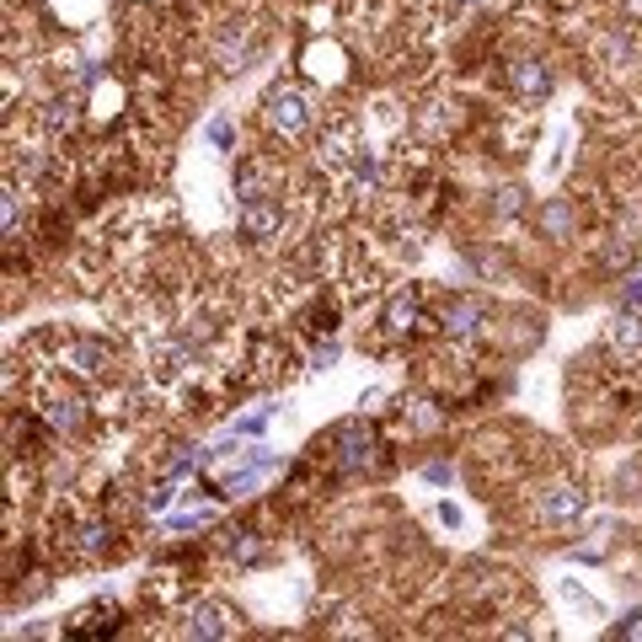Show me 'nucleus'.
Wrapping results in <instances>:
<instances>
[{
    "label": "nucleus",
    "mask_w": 642,
    "mask_h": 642,
    "mask_svg": "<svg viewBox=\"0 0 642 642\" xmlns=\"http://www.w3.org/2000/svg\"><path fill=\"white\" fill-rule=\"evenodd\" d=\"M32 401H38V418L64 434V439H75V434H86L92 424V401L81 397L70 380H64V369H38V380H32Z\"/></svg>",
    "instance_id": "obj_1"
},
{
    "label": "nucleus",
    "mask_w": 642,
    "mask_h": 642,
    "mask_svg": "<svg viewBox=\"0 0 642 642\" xmlns=\"http://www.w3.org/2000/svg\"><path fill=\"white\" fill-rule=\"evenodd\" d=\"M54 541H60V551L70 562H102V557L119 551V524L108 520L102 509H70Z\"/></svg>",
    "instance_id": "obj_2"
},
{
    "label": "nucleus",
    "mask_w": 642,
    "mask_h": 642,
    "mask_svg": "<svg viewBox=\"0 0 642 642\" xmlns=\"http://www.w3.org/2000/svg\"><path fill=\"white\" fill-rule=\"evenodd\" d=\"M327 460H333L337 477H359L380 460V434L365 424V418H348L327 434Z\"/></svg>",
    "instance_id": "obj_3"
},
{
    "label": "nucleus",
    "mask_w": 642,
    "mask_h": 642,
    "mask_svg": "<svg viewBox=\"0 0 642 642\" xmlns=\"http://www.w3.org/2000/svg\"><path fill=\"white\" fill-rule=\"evenodd\" d=\"M54 365L75 380H108L113 375V343L108 337H92V333H64L60 348H54Z\"/></svg>",
    "instance_id": "obj_4"
},
{
    "label": "nucleus",
    "mask_w": 642,
    "mask_h": 642,
    "mask_svg": "<svg viewBox=\"0 0 642 642\" xmlns=\"http://www.w3.org/2000/svg\"><path fill=\"white\" fill-rule=\"evenodd\" d=\"M263 123L274 129L278 140H300L310 123H316V108H310V96L300 86H289V81H278L263 92Z\"/></svg>",
    "instance_id": "obj_5"
},
{
    "label": "nucleus",
    "mask_w": 642,
    "mask_h": 642,
    "mask_svg": "<svg viewBox=\"0 0 642 642\" xmlns=\"http://www.w3.org/2000/svg\"><path fill=\"white\" fill-rule=\"evenodd\" d=\"M289 187L284 177V161L278 155H246L236 161V172H231V193H236V204H252V198H278Z\"/></svg>",
    "instance_id": "obj_6"
},
{
    "label": "nucleus",
    "mask_w": 642,
    "mask_h": 642,
    "mask_svg": "<svg viewBox=\"0 0 642 642\" xmlns=\"http://www.w3.org/2000/svg\"><path fill=\"white\" fill-rule=\"evenodd\" d=\"M236 225H242L246 242L274 246L284 231H289V193L278 198H252V204H236Z\"/></svg>",
    "instance_id": "obj_7"
},
{
    "label": "nucleus",
    "mask_w": 642,
    "mask_h": 642,
    "mask_svg": "<svg viewBox=\"0 0 642 642\" xmlns=\"http://www.w3.org/2000/svg\"><path fill=\"white\" fill-rule=\"evenodd\" d=\"M583 509H589V492H583L579 482H551V488H541V498H536V520L551 524V530L579 524Z\"/></svg>",
    "instance_id": "obj_8"
},
{
    "label": "nucleus",
    "mask_w": 642,
    "mask_h": 642,
    "mask_svg": "<svg viewBox=\"0 0 642 642\" xmlns=\"http://www.w3.org/2000/svg\"><path fill=\"white\" fill-rule=\"evenodd\" d=\"M236 626H242V615L231 611V605H220V600H193L183 611V638H236Z\"/></svg>",
    "instance_id": "obj_9"
},
{
    "label": "nucleus",
    "mask_w": 642,
    "mask_h": 642,
    "mask_svg": "<svg viewBox=\"0 0 642 642\" xmlns=\"http://www.w3.org/2000/svg\"><path fill=\"white\" fill-rule=\"evenodd\" d=\"M605 348H611L615 369H638L642 365V316L632 306H621L605 327Z\"/></svg>",
    "instance_id": "obj_10"
},
{
    "label": "nucleus",
    "mask_w": 642,
    "mask_h": 642,
    "mask_svg": "<svg viewBox=\"0 0 642 642\" xmlns=\"http://www.w3.org/2000/svg\"><path fill=\"white\" fill-rule=\"evenodd\" d=\"M482 322H488V300L482 295H456L450 306L439 310V327L450 343H471V337L482 333Z\"/></svg>",
    "instance_id": "obj_11"
},
{
    "label": "nucleus",
    "mask_w": 642,
    "mask_h": 642,
    "mask_svg": "<svg viewBox=\"0 0 642 642\" xmlns=\"http://www.w3.org/2000/svg\"><path fill=\"white\" fill-rule=\"evenodd\" d=\"M38 129L49 134V145H64V134H75V129H81V92L49 96V102L38 108Z\"/></svg>",
    "instance_id": "obj_12"
},
{
    "label": "nucleus",
    "mask_w": 642,
    "mask_h": 642,
    "mask_svg": "<svg viewBox=\"0 0 642 642\" xmlns=\"http://www.w3.org/2000/svg\"><path fill=\"white\" fill-rule=\"evenodd\" d=\"M509 92L520 96L524 108L547 102V96H551V70L541 60H514V64H509Z\"/></svg>",
    "instance_id": "obj_13"
},
{
    "label": "nucleus",
    "mask_w": 642,
    "mask_h": 642,
    "mask_svg": "<svg viewBox=\"0 0 642 642\" xmlns=\"http://www.w3.org/2000/svg\"><path fill=\"white\" fill-rule=\"evenodd\" d=\"M123 611L113 605V600H96V605H81V611L64 621V632L70 638H102V632H119Z\"/></svg>",
    "instance_id": "obj_14"
},
{
    "label": "nucleus",
    "mask_w": 642,
    "mask_h": 642,
    "mask_svg": "<svg viewBox=\"0 0 642 642\" xmlns=\"http://www.w3.org/2000/svg\"><path fill=\"white\" fill-rule=\"evenodd\" d=\"M424 295L418 289H407V295H397L391 306H386V333L391 337H418L424 333Z\"/></svg>",
    "instance_id": "obj_15"
},
{
    "label": "nucleus",
    "mask_w": 642,
    "mask_h": 642,
    "mask_svg": "<svg viewBox=\"0 0 642 642\" xmlns=\"http://www.w3.org/2000/svg\"><path fill=\"white\" fill-rule=\"evenodd\" d=\"M268 557V541L257 536V530H231L225 536V562H236V568H257Z\"/></svg>",
    "instance_id": "obj_16"
},
{
    "label": "nucleus",
    "mask_w": 642,
    "mask_h": 642,
    "mask_svg": "<svg viewBox=\"0 0 642 642\" xmlns=\"http://www.w3.org/2000/svg\"><path fill=\"white\" fill-rule=\"evenodd\" d=\"M541 231H547L551 242H562V236L573 231V204H568V198L547 204V210H541Z\"/></svg>",
    "instance_id": "obj_17"
},
{
    "label": "nucleus",
    "mask_w": 642,
    "mask_h": 642,
    "mask_svg": "<svg viewBox=\"0 0 642 642\" xmlns=\"http://www.w3.org/2000/svg\"><path fill=\"white\" fill-rule=\"evenodd\" d=\"M17 231H22V187L6 183V242H17Z\"/></svg>",
    "instance_id": "obj_18"
},
{
    "label": "nucleus",
    "mask_w": 642,
    "mask_h": 642,
    "mask_svg": "<svg viewBox=\"0 0 642 642\" xmlns=\"http://www.w3.org/2000/svg\"><path fill=\"white\" fill-rule=\"evenodd\" d=\"M210 140L220 145V151H225V145L236 140V123H231V119H214V123H210Z\"/></svg>",
    "instance_id": "obj_19"
},
{
    "label": "nucleus",
    "mask_w": 642,
    "mask_h": 642,
    "mask_svg": "<svg viewBox=\"0 0 642 642\" xmlns=\"http://www.w3.org/2000/svg\"><path fill=\"white\" fill-rule=\"evenodd\" d=\"M615 638H642V611L621 615V621H615Z\"/></svg>",
    "instance_id": "obj_20"
},
{
    "label": "nucleus",
    "mask_w": 642,
    "mask_h": 642,
    "mask_svg": "<svg viewBox=\"0 0 642 642\" xmlns=\"http://www.w3.org/2000/svg\"><path fill=\"white\" fill-rule=\"evenodd\" d=\"M524 198H520V187H503V198H498V214H514Z\"/></svg>",
    "instance_id": "obj_21"
},
{
    "label": "nucleus",
    "mask_w": 642,
    "mask_h": 642,
    "mask_svg": "<svg viewBox=\"0 0 642 642\" xmlns=\"http://www.w3.org/2000/svg\"><path fill=\"white\" fill-rule=\"evenodd\" d=\"M450 11H477V6H492V0H445Z\"/></svg>",
    "instance_id": "obj_22"
}]
</instances>
